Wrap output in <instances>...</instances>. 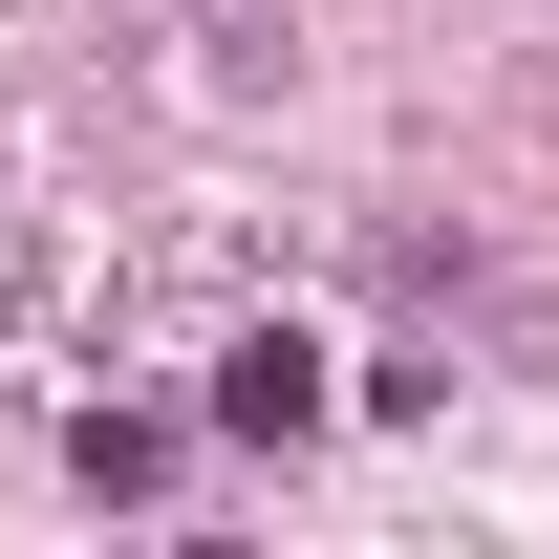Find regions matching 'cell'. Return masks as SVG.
I'll return each instance as SVG.
<instances>
[{
    "mask_svg": "<svg viewBox=\"0 0 559 559\" xmlns=\"http://www.w3.org/2000/svg\"><path fill=\"white\" fill-rule=\"evenodd\" d=\"M66 474H86V495H151V474H173V430H151V409H86V452H66Z\"/></svg>",
    "mask_w": 559,
    "mask_h": 559,
    "instance_id": "2",
    "label": "cell"
},
{
    "mask_svg": "<svg viewBox=\"0 0 559 559\" xmlns=\"http://www.w3.org/2000/svg\"><path fill=\"white\" fill-rule=\"evenodd\" d=\"M215 430H259V452H301V430H323V345H301V323H259V345H215Z\"/></svg>",
    "mask_w": 559,
    "mask_h": 559,
    "instance_id": "1",
    "label": "cell"
}]
</instances>
